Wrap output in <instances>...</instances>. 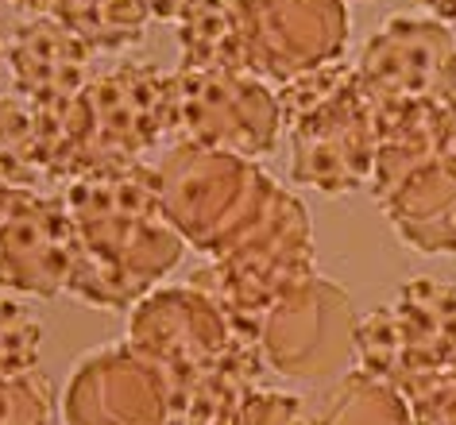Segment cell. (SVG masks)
<instances>
[{
  "instance_id": "obj_24",
  "label": "cell",
  "mask_w": 456,
  "mask_h": 425,
  "mask_svg": "<svg viewBox=\"0 0 456 425\" xmlns=\"http://www.w3.org/2000/svg\"><path fill=\"white\" fill-rule=\"evenodd\" d=\"M418 8H426L429 16H437V20H444V24H456V0H414Z\"/></svg>"
},
{
  "instance_id": "obj_3",
  "label": "cell",
  "mask_w": 456,
  "mask_h": 425,
  "mask_svg": "<svg viewBox=\"0 0 456 425\" xmlns=\"http://www.w3.org/2000/svg\"><path fill=\"white\" fill-rule=\"evenodd\" d=\"M282 132L290 135V178L340 198L371 186L379 128L356 66L329 62L279 89Z\"/></svg>"
},
{
  "instance_id": "obj_18",
  "label": "cell",
  "mask_w": 456,
  "mask_h": 425,
  "mask_svg": "<svg viewBox=\"0 0 456 425\" xmlns=\"http://www.w3.org/2000/svg\"><path fill=\"white\" fill-rule=\"evenodd\" d=\"M54 20L82 36L94 51H128L143 43L155 12L147 0H62Z\"/></svg>"
},
{
  "instance_id": "obj_21",
  "label": "cell",
  "mask_w": 456,
  "mask_h": 425,
  "mask_svg": "<svg viewBox=\"0 0 456 425\" xmlns=\"http://www.w3.org/2000/svg\"><path fill=\"white\" fill-rule=\"evenodd\" d=\"M54 390L43 375H0V425H51Z\"/></svg>"
},
{
  "instance_id": "obj_20",
  "label": "cell",
  "mask_w": 456,
  "mask_h": 425,
  "mask_svg": "<svg viewBox=\"0 0 456 425\" xmlns=\"http://www.w3.org/2000/svg\"><path fill=\"white\" fill-rule=\"evenodd\" d=\"M43 352V325L28 306L0 298V375L36 372Z\"/></svg>"
},
{
  "instance_id": "obj_6",
  "label": "cell",
  "mask_w": 456,
  "mask_h": 425,
  "mask_svg": "<svg viewBox=\"0 0 456 425\" xmlns=\"http://www.w3.org/2000/svg\"><path fill=\"white\" fill-rule=\"evenodd\" d=\"M310 274H317L310 217L294 193L279 186L267 213L209 267H201L193 282L221 298L228 314L259 337V325L271 314V306Z\"/></svg>"
},
{
  "instance_id": "obj_14",
  "label": "cell",
  "mask_w": 456,
  "mask_h": 425,
  "mask_svg": "<svg viewBox=\"0 0 456 425\" xmlns=\"http://www.w3.org/2000/svg\"><path fill=\"white\" fill-rule=\"evenodd\" d=\"M8 74L36 109H59L94 82V47L54 16H36L8 39Z\"/></svg>"
},
{
  "instance_id": "obj_8",
  "label": "cell",
  "mask_w": 456,
  "mask_h": 425,
  "mask_svg": "<svg viewBox=\"0 0 456 425\" xmlns=\"http://www.w3.org/2000/svg\"><path fill=\"white\" fill-rule=\"evenodd\" d=\"M178 135L209 151L264 159L279 147V94L252 70H175Z\"/></svg>"
},
{
  "instance_id": "obj_19",
  "label": "cell",
  "mask_w": 456,
  "mask_h": 425,
  "mask_svg": "<svg viewBox=\"0 0 456 425\" xmlns=\"http://www.w3.org/2000/svg\"><path fill=\"white\" fill-rule=\"evenodd\" d=\"M322 425H414L406 395L368 372H348L322 413Z\"/></svg>"
},
{
  "instance_id": "obj_15",
  "label": "cell",
  "mask_w": 456,
  "mask_h": 425,
  "mask_svg": "<svg viewBox=\"0 0 456 425\" xmlns=\"http://www.w3.org/2000/svg\"><path fill=\"white\" fill-rule=\"evenodd\" d=\"M375 205L406 248L421 256H456V159L437 155L375 190Z\"/></svg>"
},
{
  "instance_id": "obj_13",
  "label": "cell",
  "mask_w": 456,
  "mask_h": 425,
  "mask_svg": "<svg viewBox=\"0 0 456 425\" xmlns=\"http://www.w3.org/2000/svg\"><path fill=\"white\" fill-rule=\"evenodd\" d=\"M74 221L66 198L39 190H0V286L12 294H66Z\"/></svg>"
},
{
  "instance_id": "obj_5",
  "label": "cell",
  "mask_w": 456,
  "mask_h": 425,
  "mask_svg": "<svg viewBox=\"0 0 456 425\" xmlns=\"http://www.w3.org/2000/svg\"><path fill=\"white\" fill-rule=\"evenodd\" d=\"M128 340L163 372L175 418L213 372L259 344L256 332H248L221 298L201 290L198 282L163 286L135 302L128 317Z\"/></svg>"
},
{
  "instance_id": "obj_25",
  "label": "cell",
  "mask_w": 456,
  "mask_h": 425,
  "mask_svg": "<svg viewBox=\"0 0 456 425\" xmlns=\"http://www.w3.org/2000/svg\"><path fill=\"white\" fill-rule=\"evenodd\" d=\"M12 4L20 12H31V16H54L62 0H12Z\"/></svg>"
},
{
  "instance_id": "obj_23",
  "label": "cell",
  "mask_w": 456,
  "mask_h": 425,
  "mask_svg": "<svg viewBox=\"0 0 456 425\" xmlns=\"http://www.w3.org/2000/svg\"><path fill=\"white\" fill-rule=\"evenodd\" d=\"M236 425H322V418L305 406L298 395H279V390H256L244 402Z\"/></svg>"
},
{
  "instance_id": "obj_10",
  "label": "cell",
  "mask_w": 456,
  "mask_h": 425,
  "mask_svg": "<svg viewBox=\"0 0 456 425\" xmlns=\"http://www.w3.org/2000/svg\"><path fill=\"white\" fill-rule=\"evenodd\" d=\"M356 74L371 105L456 97V36L437 16H387L363 43Z\"/></svg>"
},
{
  "instance_id": "obj_26",
  "label": "cell",
  "mask_w": 456,
  "mask_h": 425,
  "mask_svg": "<svg viewBox=\"0 0 456 425\" xmlns=\"http://www.w3.org/2000/svg\"><path fill=\"white\" fill-rule=\"evenodd\" d=\"M449 155L456 159V97L449 101Z\"/></svg>"
},
{
  "instance_id": "obj_1",
  "label": "cell",
  "mask_w": 456,
  "mask_h": 425,
  "mask_svg": "<svg viewBox=\"0 0 456 425\" xmlns=\"http://www.w3.org/2000/svg\"><path fill=\"white\" fill-rule=\"evenodd\" d=\"M74 259L66 294L101 309H132L175 271L186 240L163 209V182L147 163L101 167L66 186Z\"/></svg>"
},
{
  "instance_id": "obj_11",
  "label": "cell",
  "mask_w": 456,
  "mask_h": 425,
  "mask_svg": "<svg viewBox=\"0 0 456 425\" xmlns=\"http://www.w3.org/2000/svg\"><path fill=\"white\" fill-rule=\"evenodd\" d=\"M356 325L348 294L322 274H310L271 306L259 325V348L275 372L317 379L356 352Z\"/></svg>"
},
{
  "instance_id": "obj_2",
  "label": "cell",
  "mask_w": 456,
  "mask_h": 425,
  "mask_svg": "<svg viewBox=\"0 0 456 425\" xmlns=\"http://www.w3.org/2000/svg\"><path fill=\"white\" fill-rule=\"evenodd\" d=\"M36 112L51 182H74L101 167L143 163L147 151L178 132L175 74L143 62H120L94 74L74 101Z\"/></svg>"
},
{
  "instance_id": "obj_7",
  "label": "cell",
  "mask_w": 456,
  "mask_h": 425,
  "mask_svg": "<svg viewBox=\"0 0 456 425\" xmlns=\"http://www.w3.org/2000/svg\"><path fill=\"white\" fill-rule=\"evenodd\" d=\"M356 367L403 390L456 364V286L410 279L356 325Z\"/></svg>"
},
{
  "instance_id": "obj_4",
  "label": "cell",
  "mask_w": 456,
  "mask_h": 425,
  "mask_svg": "<svg viewBox=\"0 0 456 425\" xmlns=\"http://www.w3.org/2000/svg\"><path fill=\"white\" fill-rule=\"evenodd\" d=\"M163 182V209L190 248L221 256L267 213L279 182L264 175L252 159L209 151L178 140L155 163Z\"/></svg>"
},
{
  "instance_id": "obj_12",
  "label": "cell",
  "mask_w": 456,
  "mask_h": 425,
  "mask_svg": "<svg viewBox=\"0 0 456 425\" xmlns=\"http://www.w3.org/2000/svg\"><path fill=\"white\" fill-rule=\"evenodd\" d=\"M66 425H175L163 372L132 340L77 360L62 395Z\"/></svg>"
},
{
  "instance_id": "obj_16",
  "label": "cell",
  "mask_w": 456,
  "mask_h": 425,
  "mask_svg": "<svg viewBox=\"0 0 456 425\" xmlns=\"http://www.w3.org/2000/svg\"><path fill=\"white\" fill-rule=\"evenodd\" d=\"M175 24L186 70H244L240 0H186Z\"/></svg>"
},
{
  "instance_id": "obj_17",
  "label": "cell",
  "mask_w": 456,
  "mask_h": 425,
  "mask_svg": "<svg viewBox=\"0 0 456 425\" xmlns=\"http://www.w3.org/2000/svg\"><path fill=\"white\" fill-rule=\"evenodd\" d=\"M51 182L43 124L31 101L0 97V190H39Z\"/></svg>"
},
{
  "instance_id": "obj_9",
  "label": "cell",
  "mask_w": 456,
  "mask_h": 425,
  "mask_svg": "<svg viewBox=\"0 0 456 425\" xmlns=\"http://www.w3.org/2000/svg\"><path fill=\"white\" fill-rule=\"evenodd\" d=\"M244 70L287 86L340 62L348 47L345 0H240Z\"/></svg>"
},
{
  "instance_id": "obj_22",
  "label": "cell",
  "mask_w": 456,
  "mask_h": 425,
  "mask_svg": "<svg viewBox=\"0 0 456 425\" xmlns=\"http://www.w3.org/2000/svg\"><path fill=\"white\" fill-rule=\"evenodd\" d=\"M414 425H456V364L403 387Z\"/></svg>"
},
{
  "instance_id": "obj_27",
  "label": "cell",
  "mask_w": 456,
  "mask_h": 425,
  "mask_svg": "<svg viewBox=\"0 0 456 425\" xmlns=\"http://www.w3.org/2000/svg\"><path fill=\"white\" fill-rule=\"evenodd\" d=\"M4 59H8V43H4V36H0V70H4Z\"/></svg>"
}]
</instances>
